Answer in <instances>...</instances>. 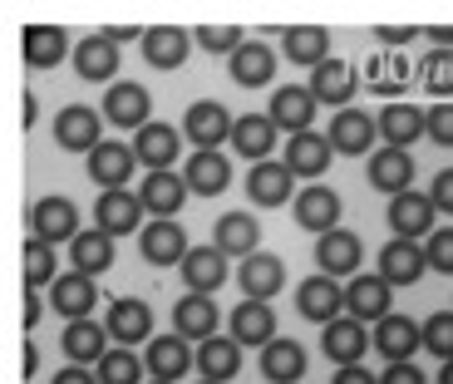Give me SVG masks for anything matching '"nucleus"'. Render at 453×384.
Here are the masks:
<instances>
[{
  "label": "nucleus",
  "instance_id": "nucleus-1",
  "mask_svg": "<svg viewBox=\"0 0 453 384\" xmlns=\"http://www.w3.org/2000/svg\"><path fill=\"white\" fill-rule=\"evenodd\" d=\"M434 217H439V207H434L429 192H399V197H389V232H395L399 242H419V237H434L439 227H434Z\"/></svg>",
  "mask_w": 453,
  "mask_h": 384
},
{
  "label": "nucleus",
  "instance_id": "nucleus-2",
  "mask_svg": "<svg viewBox=\"0 0 453 384\" xmlns=\"http://www.w3.org/2000/svg\"><path fill=\"white\" fill-rule=\"evenodd\" d=\"M232 128H237V119L226 113V104L217 99H203L188 109V119H182V134L193 138L197 153H217L222 143H232Z\"/></svg>",
  "mask_w": 453,
  "mask_h": 384
},
{
  "label": "nucleus",
  "instance_id": "nucleus-3",
  "mask_svg": "<svg viewBox=\"0 0 453 384\" xmlns=\"http://www.w3.org/2000/svg\"><path fill=\"white\" fill-rule=\"evenodd\" d=\"M30 237L50 242V247L74 242L80 237V207L69 203V197H40V203L30 207Z\"/></svg>",
  "mask_w": 453,
  "mask_h": 384
},
{
  "label": "nucleus",
  "instance_id": "nucleus-4",
  "mask_svg": "<svg viewBox=\"0 0 453 384\" xmlns=\"http://www.w3.org/2000/svg\"><path fill=\"white\" fill-rule=\"evenodd\" d=\"M389 305H395V286H389L380 272H374V276H355V281L345 286V311H350L360 326H370V320H374V326L389 320V316H395Z\"/></svg>",
  "mask_w": 453,
  "mask_h": 384
},
{
  "label": "nucleus",
  "instance_id": "nucleus-5",
  "mask_svg": "<svg viewBox=\"0 0 453 384\" xmlns=\"http://www.w3.org/2000/svg\"><path fill=\"white\" fill-rule=\"evenodd\" d=\"M296 311L326 330L330 320H340V311H345V286H340L335 276H306V281L296 286Z\"/></svg>",
  "mask_w": 453,
  "mask_h": 384
},
{
  "label": "nucleus",
  "instance_id": "nucleus-6",
  "mask_svg": "<svg viewBox=\"0 0 453 384\" xmlns=\"http://www.w3.org/2000/svg\"><path fill=\"white\" fill-rule=\"evenodd\" d=\"M360 261H365V242L355 237V232H345V227H335V232H326V237L316 242V266H320V276H350L355 281V272H360Z\"/></svg>",
  "mask_w": 453,
  "mask_h": 384
},
{
  "label": "nucleus",
  "instance_id": "nucleus-7",
  "mask_svg": "<svg viewBox=\"0 0 453 384\" xmlns=\"http://www.w3.org/2000/svg\"><path fill=\"white\" fill-rule=\"evenodd\" d=\"M188 178H182V173H148L143 178V188H138V203L148 207V212L158 217V222H173V217L182 212V203H188Z\"/></svg>",
  "mask_w": 453,
  "mask_h": 384
},
{
  "label": "nucleus",
  "instance_id": "nucleus-8",
  "mask_svg": "<svg viewBox=\"0 0 453 384\" xmlns=\"http://www.w3.org/2000/svg\"><path fill=\"white\" fill-rule=\"evenodd\" d=\"M370 345H374L370 330H365L355 316H340V320H330V326L320 330V350H326V360H335L340 370H345V365H360V355L370 350Z\"/></svg>",
  "mask_w": 453,
  "mask_h": 384
},
{
  "label": "nucleus",
  "instance_id": "nucleus-9",
  "mask_svg": "<svg viewBox=\"0 0 453 384\" xmlns=\"http://www.w3.org/2000/svg\"><path fill=\"white\" fill-rule=\"evenodd\" d=\"M138 251H143L148 266H182L188 261V232L178 222H148L143 237H138Z\"/></svg>",
  "mask_w": 453,
  "mask_h": 384
},
{
  "label": "nucleus",
  "instance_id": "nucleus-10",
  "mask_svg": "<svg viewBox=\"0 0 453 384\" xmlns=\"http://www.w3.org/2000/svg\"><path fill=\"white\" fill-rule=\"evenodd\" d=\"M355 89H360V74H355V65H345V59L330 55L320 69H311V94H316V104L345 109V104L355 99Z\"/></svg>",
  "mask_w": 453,
  "mask_h": 384
},
{
  "label": "nucleus",
  "instance_id": "nucleus-11",
  "mask_svg": "<svg viewBox=\"0 0 453 384\" xmlns=\"http://www.w3.org/2000/svg\"><path fill=\"white\" fill-rule=\"evenodd\" d=\"M276 134H281V128L272 124V113H242L237 128H232V148H237L251 168H257V163H272Z\"/></svg>",
  "mask_w": 453,
  "mask_h": 384
},
{
  "label": "nucleus",
  "instance_id": "nucleus-12",
  "mask_svg": "<svg viewBox=\"0 0 453 384\" xmlns=\"http://www.w3.org/2000/svg\"><path fill=\"white\" fill-rule=\"evenodd\" d=\"M50 305H55L59 316L74 326V320H94V305H99V291H94L89 276L80 272H65L55 286H50Z\"/></svg>",
  "mask_w": 453,
  "mask_h": 384
},
{
  "label": "nucleus",
  "instance_id": "nucleus-13",
  "mask_svg": "<svg viewBox=\"0 0 453 384\" xmlns=\"http://www.w3.org/2000/svg\"><path fill=\"white\" fill-rule=\"evenodd\" d=\"M55 143L69 153H94L99 148V113L84 109V104H69L55 113Z\"/></svg>",
  "mask_w": 453,
  "mask_h": 384
},
{
  "label": "nucleus",
  "instance_id": "nucleus-14",
  "mask_svg": "<svg viewBox=\"0 0 453 384\" xmlns=\"http://www.w3.org/2000/svg\"><path fill=\"white\" fill-rule=\"evenodd\" d=\"M374 134H380V119H370L365 109H340L335 119H330V148L335 153H370V143H374Z\"/></svg>",
  "mask_w": 453,
  "mask_h": 384
},
{
  "label": "nucleus",
  "instance_id": "nucleus-15",
  "mask_svg": "<svg viewBox=\"0 0 453 384\" xmlns=\"http://www.w3.org/2000/svg\"><path fill=\"white\" fill-rule=\"evenodd\" d=\"M237 281H242V291H247V301H272L286 286V261L272 257V251H257V257H247L237 266Z\"/></svg>",
  "mask_w": 453,
  "mask_h": 384
},
{
  "label": "nucleus",
  "instance_id": "nucleus-16",
  "mask_svg": "<svg viewBox=\"0 0 453 384\" xmlns=\"http://www.w3.org/2000/svg\"><path fill=\"white\" fill-rule=\"evenodd\" d=\"M296 222L306 227V232H316V237L335 232L340 227V192L335 188H301L296 192Z\"/></svg>",
  "mask_w": 453,
  "mask_h": 384
},
{
  "label": "nucleus",
  "instance_id": "nucleus-17",
  "mask_svg": "<svg viewBox=\"0 0 453 384\" xmlns=\"http://www.w3.org/2000/svg\"><path fill=\"white\" fill-rule=\"evenodd\" d=\"M374 350L389 365H409V355L424 350V326H414L409 316H389L374 326Z\"/></svg>",
  "mask_w": 453,
  "mask_h": 384
},
{
  "label": "nucleus",
  "instance_id": "nucleus-18",
  "mask_svg": "<svg viewBox=\"0 0 453 384\" xmlns=\"http://www.w3.org/2000/svg\"><path fill=\"white\" fill-rule=\"evenodd\" d=\"M143 212L148 207L138 203L134 192H124V188L99 192V203H94V217H99V227L109 232V237H128L134 227H143Z\"/></svg>",
  "mask_w": 453,
  "mask_h": 384
},
{
  "label": "nucleus",
  "instance_id": "nucleus-19",
  "mask_svg": "<svg viewBox=\"0 0 453 384\" xmlns=\"http://www.w3.org/2000/svg\"><path fill=\"white\" fill-rule=\"evenodd\" d=\"M148 109H153V99H148L143 84H113V89L104 94V119L119 124V128H148L153 124Z\"/></svg>",
  "mask_w": 453,
  "mask_h": 384
},
{
  "label": "nucleus",
  "instance_id": "nucleus-20",
  "mask_svg": "<svg viewBox=\"0 0 453 384\" xmlns=\"http://www.w3.org/2000/svg\"><path fill=\"white\" fill-rule=\"evenodd\" d=\"M193 365H197V355L188 350V340H182V335L148 340V370H153V380H158V384H178Z\"/></svg>",
  "mask_w": 453,
  "mask_h": 384
},
{
  "label": "nucleus",
  "instance_id": "nucleus-21",
  "mask_svg": "<svg viewBox=\"0 0 453 384\" xmlns=\"http://www.w3.org/2000/svg\"><path fill=\"white\" fill-rule=\"evenodd\" d=\"M311 119H316V94L301 89V84H286V89L272 94V124L286 128V134H311Z\"/></svg>",
  "mask_w": 453,
  "mask_h": 384
},
{
  "label": "nucleus",
  "instance_id": "nucleus-22",
  "mask_svg": "<svg viewBox=\"0 0 453 384\" xmlns=\"http://www.w3.org/2000/svg\"><path fill=\"white\" fill-rule=\"evenodd\" d=\"M69 266H74V272L80 276H104L113 266V237L109 232H104V227H84L80 237L69 242Z\"/></svg>",
  "mask_w": 453,
  "mask_h": 384
},
{
  "label": "nucleus",
  "instance_id": "nucleus-23",
  "mask_svg": "<svg viewBox=\"0 0 453 384\" xmlns=\"http://www.w3.org/2000/svg\"><path fill=\"white\" fill-rule=\"evenodd\" d=\"M109 335L119 340V345H138V340L153 335V305H143L138 296H124V301L109 305Z\"/></svg>",
  "mask_w": 453,
  "mask_h": 384
},
{
  "label": "nucleus",
  "instance_id": "nucleus-24",
  "mask_svg": "<svg viewBox=\"0 0 453 384\" xmlns=\"http://www.w3.org/2000/svg\"><path fill=\"white\" fill-rule=\"evenodd\" d=\"M429 272V257H424L419 242H389L385 251H380V276H385L389 286H414L419 276Z\"/></svg>",
  "mask_w": 453,
  "mask_h": 384
},
{
  "label": "nucleus",
  "instance_id": "nucleus-25",
  "mask_svg": "<svg viewBox=\"0 0 453 384\" xmlns=\"http://www.w3.org/2000/svg\"><path fill=\"white\" fill-rule=\"evenodd\" d=\"M178 148H182V138L173 124H148L134 134V153H138V163H148V173H168Z\"/></svg>",
  "mask_w": 453,
  "mask_h": 384
},
{
  "label": "nucleus",
  "instance_id": "nucleus-26",
  "mask_svg": "<svg viewBox=\"0 0 453 384\" xmlns=\"http://www.w3.org/2000/svg\"><path fill=\"white\" fill-rule=\"evenodd\" d=\"M429 134V113L414 109V104H385V113H380V138H385L389 148H414V138Z\"/></svg>",
  "mask_w": 453,
  "mask_h": 384
},
{
  "label": "nucleus",
  "instance_id": "nucleus-27",
  "mask_svg": "<svg viewBox=\"0 0 453 384\" xmlns=\"http://www.w3.org/2000/svg\"><path fill=\"white\" fill-rule=\"evenodd\" d=\"M232 340L266 350V345L276 340V311L266 301H242L237 311H232Z\"/></svg>",
  "mask_w": 453,
  "mask_h": 384
},
{
  "label": "nucleus",
  "instance_id": "nucleus-28",
  "mask_svg": "<svg viewBox=\"0 0 453 384\" xmlns=\"http://www.w3.org/2000/svg\"><path fill=\"white\" fill-rule=\"evenodd\" d=\"M291 182H296V173L286 163H257L247 173V197L257 207H281V203H291Z\"/></svg>",
  "mask_w": 453,
  "mask_h": 384
},
{
  "label": "nucleus",
  "instance_id": "nucleus-29",
  "mask_svg": "<svg viewBox=\"0 0 453 384\" xmlns=\"http://www.w3.org/2000/svg\"><path fill=\"white\" fill-rule=\"evenodd\" d=\"M134 163H138L134 148H124V143H99V148L89 153V178L99 182L104 192H113V188H124V182L134 178Z\"/></svg>",
  "mask_w": 453,
  "mask_h": 384
},
{
  "label": "nucleus",
  "instance_id": "nucleus-30",
  "mask_svg": "<svg viewBox=\"0 0 453 384\" xmlns=\"http://www.w3.org/2000/svg\"><path fill=\"white\" fill-rule=\"evenodd\" d=\"M109 326H99V320H74V326H65V340H59V345H65V355L74 365H99L104 355L113 350L109 345Z\"/></svg>",
  "mask_w": 453,
  "mask_h": 384
},
{
  "label": "nucleus",
  "instance_id": "nucleus-31",
  "mask_svg": "<svg viewBox=\"0 0 453 384\" xmlns=\"http://www.w3.org/2000/svg\"><path fill=\"white\" fill-rule=\"evenodd\" d=\"M113 69H119V45H113L109 35H89L74 45V74L89 84H104L113 80Z\"/></svg>",
  "mask_w": 453,
  "mask_h": 384
},
{
  "label": "nucleus",
  "instance_id": "nucleus-32",
  "mask_svg": "<svg viewBox=\"0 0 453 384\" xmlns=\"http://www.w3.org/2000/svg\"><path fill=\"white\" fill-rule=\"evenodd\" d=\"M409 182H414V158H409L404 148H380V153H370V188L399 197V192H409Z\"/></svg>",
  "mask_w": 453,
  "mask_h": 384
},
{
  "label": "nucleus",
  "instance_id": "nucleus-33",
  "mask_svg": "<svg viewBox=\"0 0 453 384\" xmlns=\"http://www.w3.org/2000/svg\"><path fill=\"white\" fill-rule=\"evenodd\" d=\"M178 272H182V281H188V291H193V296H212L217 286L226 281V257L217 247H193Z\"/></svg>",
  "mask_w": 453,
  "mask_h": 384
},
{
  "label": "nucleus",
  "instance_id": "nucleus-34",
  "mask_svg": "<svg viewBox=\"0 0 453 384\" xmlns=\"http://www.w3.org/2000/svg\"><path fill=\"white\" fill-rule=\"evenodd\" d=\"M257 242H261V227H257V217L251 212H226L222 222H217V242L212 247L222 251V257H257Z\"/></svg>",
  "mask_w": 453,
  "mask_h": 384
},
{
  "label": "nucleus",
  "instance_id": "nucleus-35",
  "mask_svg": "<svg viewBox=\"0 0 453 384\" xmlns=\"http://www.w3.org/2000/svg\"><path fill=\"white\" fill-rule=\"evenodd\" d=\"M173 330H178L182 340H212L217 335V305L212 296H182L178 305H173Z\"/></svg>",
  "mask_w": 453,
  "mask_h": 384
},
{
  "label": "nucleus",
  "instance_id": "nucleus-36",
  "mask_svg": "<svg viewBox=\"0 0 453 384\" xmlns=\"http://www.w3.org/2000/svg\"><path fill=\"white\" fill-rule=\"evenodd\" d=\"M261 374L272 384H296L306 374V345H296V340L276 335L266 350H261Z\"/></svg>",
  "mask_w": 453,
  "mask_h": 384
},
{
  "label": "nucleus",
  "instance_id": "nucleus-37",
  "mask_svg": "<svg viewBox=\"0 0 453 384\" xmlns=\"http://www.w3.org/2000/svg\"><path fill=\"white\" fill-rule=\"evenodd\" d=\"M20 50H25V65L30 69H55L59 59L69 55V35L59 30V25H30Z\"/></svg>",
  "mask_w": 453,
  "mask_h": 384
},
{
  "label": "nucleus",
  "instance_id": "nucleus-38",
  "mask_svg": "<svg viewBox=\"0 0 453 384\" xmlns=\"http://www.w3.org/2000/svg\"><path fill=\"white\" fill-rule=\"evenodd\" d=\"M197 370H203V380L212 384H226L232 374L242 370V345L232 335H212L197 345Z\"/></svg>",
  "mask_w": 453,
  "mask_h": 384
},
{
  "label": "nucleus",
  "instance_id": "nucleus-39",
  "mask_svg": "<svg viewBox=\"0 0 453 384\" xmlns=\"http://www.w3.org/2000/svg\"><path fill=\"white\" fill-rule=\"evenodd\" d=\"M330 138H320V134H296L291 138V148H286V168L296 173V178H320V173L330 168Z\"/></svg>",
  "mask_w": 453,
  "mask_h": 384
},
{
  "label": "nucleus",
  "instance_id": "nucleus-40",
  "mask_svg": "<svg viewBox=\"0 0 453 384\" xmlns=\"http://www.w3.org/2000/svg\"><path fill=\"white\" fill-rule=\"evenodd\" d=\"M276 74V55L272 45H261V40H251V45H242L237 55H232V80L242 84V89H261V84H272Z\"/></svg>",
  "mask_w": 453,
  "mask_h": 384
},
{
  "label": "nucleus",
  "instance_id": "nucleus-41",
  "mask_svg": "<svg viewBox=\"0 0 453 384\" xmlns=\"http://www.w3.org/2000/svg\"><path fill=\"white\" fill-rule=\"evenodd\" d=\"M281 50H286V59H291V65L320 69L330 59V30H320V25H296V30H286Z\"/></svg>",
  "mask_w": 453,
  "mask_h": 384
},
{
  "label": "nucleus",
  "instance_id": "nucleus-42",
  "mask_svg": "<svg viewBox=\"0 0 453 384\" xmlns=\"http://www.w3.org/2000/svg\"><path fill=\"white\" fill-rule=\"evenodd\" d=\"M143 59L153 69H182V59H188V30H178V25L148 30L143 35Z\"/></svg>",
  "mask_w": 453,
  "mask_h": 384
},
{
  "label": "nucleus",
  "instance_id": "nucleus-43",
  "mask_svg": "<svg viewBox=\"0 0 453 384\" xmlns=\"http://www.w3.org/2000/svg\"><path fill=\"white\" fill-rule=\"evenodd\" d=\"M188 188L203 192V197H217V192L232 188V163L222 158V153H193V163H188Z\"/></svg>",
  "mask_w": 453,
  "mask_h": 384
},
{
  "label": "nucleus",
  "instance_id": "nucleus-44",
  "mask_svg": "<svg viewBox=\"0 0 453 384\" xmlns=\"http://www.w3.org/2000/svg\"><path fill=\"white\" fill-rule=\"evenodd\" d=\"M94 374H99V384H143V365H138V355L124 350V345H113V350L94 365Z\"/></svg>",
  "mask_w": 453,
  "mask_h": 384
},
{
  "label": "nucleus",
  "instance_id": "nucleus-45",
  "mask_svg": "<svg viewBox=\"0 0 453 384\" xmlns=\"http://www.w3.org/2000/svg\"><path fill=\"white\" fill-rule=\"evenodd\" d=\"M25 281H30V291H40V286H55V247L50 242H25Z\"/></svg>",
  "mask_w": 453,
  "mask_h": 384
},
{
  "label": "nucleus",
  "instance_id": "nucleus-46",
  "mask_svg": "<svg viewBox=\"0 0 453 384\" xmlns=\"http://www.w3.org/2000/svg\"><path fill=\"white\" fill-rule=\"evenodd\" d=\"M424 350H434L439 360H453V311L424 320Z\"/></svg>",
  "mask_w": 453,
  "mask_h": 384
},
{
  "label": "nucleus",
  "instance_id": "nucleus-47",
  "mask_svg": "<svg viewBox=\"0 0 453 384\" xmlns=\"http://www.w3.org/2000/svg\"><path fill=\"white\" fill-rule=\"evenodd\" d=\"M197 45H203L207 55H237L247 40H242L237 25H203V30H197Z\"/></svg>",
  "mask_w": 453,
  "mask_h": 384
},
{
  "label": "nucleus",
  "instance_id": "nucleus-48",
  "mask_svg": "<svg viewBox=\"0 0 453 384\" xmlns=\"http://www.w3.org/2000/svg\"><path fill=\"white\" fill-rule=\"evenodd\" d=\"M424 257H429L434 272L453 276V227H439V232H434V237L424 242Z\"/></svg>",
  "mask_w": 453,
  "mask_h": 384
},
{
  "label": "nucleus",
  "instance_id": "nucleus-49",
  "mask_svg": "<svg viewBox=\"0 0 453 384\" xmlns=\"http://www.w3.org/2000/svg\"><path fill=\"white\" fill-rule=\"evenodd\" d=\"M429 74H424V84H429L434 94H443V89H453V55L449 50H439V55H429Z\"/></svg>",
  "mask_w": 453,
  "mask_h": 384
},
{
  "label": "nucleus",
  "instance_id": "nucleus-50",
  "mask_svg": "<svg viewBox=\"0 0 453 384\" xmlns=\"http://www.w3.org/2000/svg\"><path fill=\"white\" fill-rule=\"evenodd\" d=\"M429 138H434L439 148H453V104L429 109Z\"/></svg>",
  "mask_w": 453,
  "mask_h": 384
},
{
  "label": "nucleus",
  "instance_id": "nucleus-51",
  "mask_svg": "<svg viewBox=\"0 0 453 384\" xmlns=\"http://www.w3.org/2000/svg\"><path fill=\"white\" fill-rule=\"evenodd\" d=\"M429 197H434V207H439V212L453 217V168H443L439 178H434V192H429Z\"/></svg>",
  "mask_w": 453,
  "mask_h": 384
},
{
  "label": "nucleus",
  "instance_id": "nucleus-52",
  "mask_svg": "<svg viewBox=\"0 0 453 384\" xmlns=\"http://www.w3.org/2000/svg\"><path fill=\"white\" fill-rule=\"evenodd\" d=\"M380 384H429V380H424V374L414 370V360H409V365H389V370L380 374Z\"/></svg>",
  "mask_w": 453,
  "mask_h": 384
},
{
  "label": "nucleus",
  "instance_id": "nucleus-53",
  "mask_svg": "<svg viewBox=\"0 0 453 384\" xmlns=\"http://www.w3.org/2000/svg\"><path fill=\"white\" fill-rule=\"evenodd\" d=\"M330 384H380V380H374L365 365H345V370H335V380H330Z\"/></svg>",
  "mask_w": 453,
  "mask_h": 384
},
{
  "label": "nucleus",
  "instance_id": "nucleus-54",
  "mask_svg": "<svg viewBox=\"0 0 453 384\" xmlns=\"http://www.w3.org/2000/svg\"><path fill=\"white\" fill-rule=\"evenodd\" d=\"M55 384H99V374L84 370V365H69V370H59V374H55Z\"/></svg>",
  "mask_w": 453,
  "mask_h": 384
},
{
  "label": "nucleus",
  "instance_id": "nucleus-55",
  "mask_svg": "<svg viewBox=\"0 0 453 384\" xmlns=\"http://www.w3.org/2000/svg\"><path fill=\"white\" fill-rule=\"evenodd\" d=\"M40 320H45V301H40V291H30L25 296V326H40Z\"/></svg>",
  "mask_w": 453,
  "mask_h": 384
},
{
  "label": "nucleus",
  "instance_id": "nucleus-56",
  "mask_svg": "<svg viewBox=\"0 0 453 384\" xmlns=\"http://www.w3.org/2000/svg\"><path fill=\"white\" fill-rule=\"evenodd\" d=\"M113 40V45H124V40H134V30H128V25H109V30H104Z\"/></svg>",
  "mask_w": 453,
  "mask_h": 384
},
{
  "label": "nucleus",
  "instance_id": "nucleus-57",
  "mask_svg": "<svg viewBox=\"0 0 453 384\" xmlns=\"http://www.w3.org/2000/svg\"><path fill=\"white\" fill-rule=\"evenodd\" d=\"M409 35H414V30H385V45H404Z\"/></svg>",
  "mask_w": 453,
  "mask_h": 384
},
{
  "label": "nucleus",
  "instance_id": "nucleus-58",
  "mask_svg": "<svg viewBox=\"0 0 453 384\" xmlns=\"http://www.w3.org/2000/svg\"><path fill=\"white\" fill-rule=\"evenodd\" d=\"M439 384H453V360H443V370H439Z\"/></svg>",
  "mask_w": 453,
  "mask_h": 384
},
{
  "label": "nucleus",
  "instance_id": "nucleus-59",
  "mask_svg": "<svg viewBox=\"0 0 453 384\" xmlns=\"http://www.w3.org/2000/svg\"><path fill=\"white\" fill-rule=\"evenodd\" d=\"M203 384H212V380H203Z\"/></svg>",
  "mask_w": 453,
  "mask_h": 384
}]
</instances>
